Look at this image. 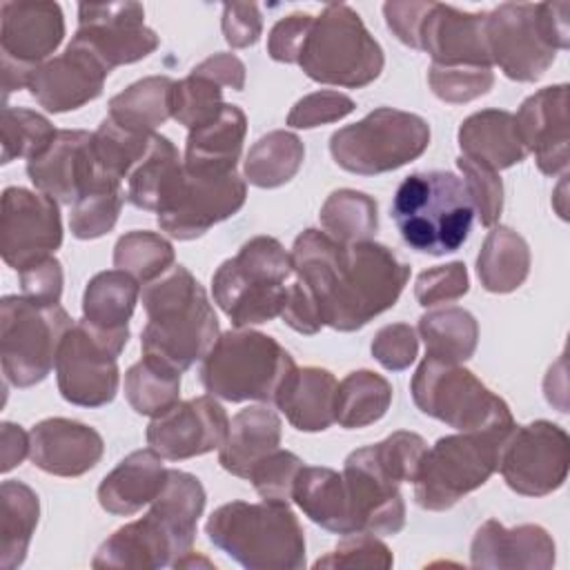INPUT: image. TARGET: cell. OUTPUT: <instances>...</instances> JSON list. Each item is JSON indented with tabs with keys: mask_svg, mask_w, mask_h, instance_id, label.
Instances as JSON below:
<instances>
[{
	"mask_svg": "<svg viewBox=\"0 0 570 570\" xmlns=\"http://www.w3.org/2000/svg\"><path fill=\"white\" fill-rule=\"evenodd\" d=\"M289 258L321 323L336 332H356L394 307L410 278V265L385 245L338 243L321 229L301 232Z\"/></svg>",
	"mask_w": 570,
	"mask_h": 570,
	"instance_id": "1",
	"label": "cell"
},
{
	"mask_svg": "<svg viewBox=\"0 0 570 570\" xmlns=\"http://www.w3.org/2000/svg\"><path fill=\"white\" fill-rule=\"evenodd\" d=\"M203 483L183 470H167L149 512L107 537L91 561L94 568H165L191 550L205 510Z\"/></svg>",
	"mask_w": 570,
	"mask_h": 570,
	"instance_id": "2",
	"label": "cell"
},
{
	"mask_svg": "<svg viewBox=\"0 0 570 570\" xmlns=\"http://www.w3.org/2000/svg\"><path fill=\"white\" fill-rule=\"evenodd\" d=\"M140 296L147 314L140 332L142 358L183 374L207 356L220 336L218 318L207 292L185 265H174L142 285Z\"/></svg>",
	"mask_w": 570,
	"mask_h": 570,
	"instance_id": "3",
	"label": "cell"
},
{
	"mask_svg": "<svg viewBox=\"0 0 570 570\" xmlns=\"http://www.w3.org/2000/svg\"><path fill=\"white\" fill-rule=\"evenodd\" d=\"M392 220L403 243L428 256L456 252L470 236L474 205L463 178L452 171H414L392 198Z\"/></svg>",
	"mask_w": 570,
	"mask_h": 570,
	"instance_id": "4",
	"label": "cell"
},
{
	"mask_svg": "<svg viewBox=\"0 0 570 570\" xmlns=\"http://www.w3.org/2000/svg\"><path fill=\"white\" fill-rule=\"evenodd\" d=\"M205 534L249 570H298L305 566V534L287 503H225L209 514Z\"/></svg>",
	"mask_w": 570,
	"mask_h": 570,
	"instance_id": "5",
	"label": "cell"
},
{
	"mask_svg": "<svg viewBox=\"0 0 570 570\" xmlns=\"http://www.w3.org/2000/svg\"><path fill=\"white\" fill-rule=\"evenodd\" d=\"M292 274V258L281 240L254 236L214 272L212 294L232 325L240 330L281 316L287 296L285 281Z\"/></svg>",
	"mask_w": 570,
	"mask_h": 570,
	"instance_id": "6",
	"label": "cell"
},
{
	"mask_svg": "<svg viewBox=\"0 0 570 570\" xmlns=\"http://www.w3.org/2000/svg\"><path fill=\"white\" fill-rule=\"evenodd\" d=\"M294 367L292 354L276 338L236 327L223 332L203 358L200 383L207 394L229 403H274Z\"/></svg>",
	"mask_w": 570,
	"mask_h": 570,
	"instance_id": "7",
	"label": "cell"
},
{
	"mask_svg": "<svg viewBox=\"0 0 570 570\" xmlns=\"http://www.w3.org/2000/svg\"><path fill=\"white\" fill-rule=\"evenodd\" d=\"M296 65L314 82L358 89L381 76L385 56L361 16L332 2L312 20Z\"/></svg>",
	"mask_w": 570,
	"mask_h": 570,
	"instance_id": "8",
	"label": "cell"
},
{
	"mask_svg": "<svg viewBox=\"0 0 570 570\" xmlns=\"http://www.w3.org/2000/svg\"><path fill=\"white\" fill-rule=\"evenodd\" d=\"M512 430H479L441 436L425 450L414 476V501L443 512L481 488L499 468L501 450Z\"/></svg>",
	"mask_w": 570,
	"mask_h": 570,
	"instance_id": "9",
	"label": "cell"
},
{
	"mask_svg": "<svg viewBox=\"0 0 570 570\" xmlns=\"http://www.w3.org/2000/svg\"><path fill=\"white\" fill-rule=\"evenodd\" d=\"M410 392L423 414L459 432L514 428L508 403L459 363L425 356L410 381Z\"/></svg>",
	"mask_w": 570,
	"mask_h": 570,
	"instance_id": "10",
	"label": "cell"
},
{
	"mask_svg": "<svg viewBox=\"0 0 570 570\" xmlns=\"http://www.w3.org/2000/svg\"><path fill=\"white\" fill-rule=\"evenodd\" d=\"M428 145L430 125L425 118L392 107H379L330 136V154L336 165L358 176L394 171L416 160Z\"/></svg>",
	"mask_w": 570,
	"mask_h": 570,
	"instance_id": "11",
	"label": "cell"
},
{
	"mask_svg": "<svg viewBox=\"0 0 570 570\" xmlns=\"http://www.w3.org/2000/svg\"><path fill=\"white\" fill-rule=\"evenodd\" d=\"M71 327L69 314L56 305H42L27 296L0 301V363L4 379L16 387L42 383Z\"/></svg>",
	"mask_w": 570,
	"mask_h": 570,
	"instance_id": "12",
	"label": "cell"
},
{
	"mask_svg": "<svg viewBox=\"0 0 570 570\" xmlns=\"http://www.w3.org/2000/svg\"><path fill=\"white\" fill-rule=\"evenodd\" d=\"M65 16L58 2H2L0 49H2V96L24 89L36 67L60 47Z\"/></svg>",
	"mask_w": 570,
	"mask_h": 570,
	"instance_id": "13",
	"label": "cell"
},
{
	"mask_svg": "<svg viewBox=\"0 0 570 570\" xmlns=\"http://www.w3.org/2000/svg\"><path fill=\"white\" fill-rule=\"evenodd\" d=\"M570 468L568 432L546 419L514 425L508 434L499 472L508 488L523 497H546L563 485Z\"/></svg>",
	"mask_w": 570,
	"mask_h": 570,
	"instance_id": "14",
	"label": "cell"
},
{
	"mask_svg": "<svg viewBox=\"0 0 570 570\" xmlns=\"http://www.w3.org/2000/svg\"><path fill=\"white\" fill-rule=\"evenodd\" d=\"M125 347L78 321L65 334L56 354L60 396L80 407H102L114 401L120 383L118 356Z\"/></svg>",
	"mask_w": 570,
	"mask_h": 570,
	"instance_id": "15",
	"label": "cell"
},
{
	"mask_svg": "<svg viewBox=\"0 0 570 570\" xmlns=\"http://www.w3.org/2000/svg\"><path fill=\"white\" fill-rule=\"evenodd\" d=\"M71 42L111 71L147 58L160 40L145 24V9L138 2H80Z\"/></svg>",
	"mask_w": 570,
	"mask_h": 570,
	"instance_id": "16",
	"label": "cell"
},
{
	"mask_svg": "<svg viewBox=\"0 0 570 570\" xmlns=\"http://www.w3.org/2000/svg\"><path fill=\"white\" fill-rule=\"evenodd\" d=\"M483 31L490 62L499 65L510 80L534 82L557 58L532 2L499 4L485 13Z\"/></svg>",
	"mask_w": 570,
	"mask_h": 570,
	"instance_id": "17",
	"label": "cell"
},
{
	"mask_svg": "<svg viewBox=\"0 0 570 570\" xmlns=\"http://www.w3.org/2000/svg\"><path fill=\"white\" fill-rule=\"evenodd\" d=\"M245 198L247 187L236 171L185 169L176 196L156 214L158 225L171 238L191 240L209 232L216 223L234 216L245 205Z\"/></svg>",
	"mask_w": 570,
	"mask_h": 570,
	"instance_id": "18",
	"label": "cell"
},
{
	"mask_svg": "<svg viewBox=\"0 0 570 570\" xmlns=\"http://www.w3.org/2000/svg\"><path fill=\"white\" fill-rule=\"evenodd\" d=\"M62 245V220L53 198L24 187L2 191L0 254L2 261L22 272L24 267L53 256Z\"/></svg>",
	"mask_w": 570,
	"mask_h": 570,
	"instance_id": "19",
	"label": "cell"
},
{
	"mask_svg": "<svg viewBox=\"0 0 570 570\" xmlns=\"http://www.w3.org/2000/svg\"><path fill=\"white\" fill-rule=\"evenodd\" d=\"M229 419L212 394L178 401L147 425V445L169 461L218 450L227 436Z\"/></svg>",
	"mask_w": 570,
	"mask_h": 570,
	"instance_id": "20",
	"label": "cell"
},
{
	"mask_svg": "<svg viewBox=\"0 0 570 570\" xmlns=\"http://www.w3.org/2000/svg\"><path fill=\"white\" fill-rule=\"evenodd\" d=\"M27 176L38 191L47 194L58 205H73L89 187L109 185L96 174L91 134L82 129H58L51 142L27 160Z\"/></svg>",
	"mask_w": 570,
	"mask_h": 570,
	"instance_id": "21",
	"label": "cell"
},
{
	"mask_svg": "<svg viewBox=\"0 0 570 570\" xmlns=\"http://www.w3.org/2000/svg\"><path fill=\"white\" fill-rule=\"evenodd\" d=\"M109 71L82 47L69 42L65 53L42 62L29 78V94L53 114L73 111L102 94Z\"/></svg>",
	"mask_w": 570,
	"mask_h": 570,
	"instance_id": "22",
	"label": "cell"
},
{
	"mask_svg": "<svg viewBox=\"0 0 570 570\" xmlns=\"http://www.w3.org/2000/svg\"><path fill=\"white\" fill-rule=\"evenodd\" d=\"M517 131L525 154H534L537 167L546 176L568 169V85H552L528 96L517 116Z\"/></svg>",
	"mask_w": 570,
	"mask_h": 570,
	"instance_id": "23",
	"label": "cell"
},
{
	"mask_svg": "<svg viewBox=\"0 0 570 570\" xmlns=\"http://www.w3.org/2000/svg\"><path fill=\"white\" fill-rule=\"evenodd\" d=\"M483 27L485 13L432 2L419 31V49L430 53L432 65L441 67H492Z\"/></svg>",
	"mask_w": 570,
	"mask_h": 570,
	"instance_id": "24",
	"label": "cell"
},
{
	"mask_svg": "<svg viewBox=\"0 0 570 570\" xmlns=\"http://www.w3.org/2000/svg\"><path fill=\"white\" fill-rule=\"evenodd\" d=\"M105 441L91 425L51 416L29 432L31 463L53 476H80L98 465Z\"/></svg>",
	"mask_w": 570,
	"mask_h": 570,
	"instance_id": "25",
	"label": "cell"
},
{
	"mask_svg": "<svg viewBox=\"0 0 570 570\" xmlns=\"http://www.w3.org/2000/svg\"><path fill=\"white\" fill-rule=\"evenodd\" d=\"M554 541L546 528L534 523L505 528L497 519H488L474 532L470 563L474 568L550 570L554 566Z\"/></svg>",
	"mask_w": 570,
	"mask_h": 570,
	"instance_id": "26",
	"label": "cell"
},
{
	"mask_svg": "<svg viewBox=\"0 0 570 570\" xmlns=\"http://www.w3.org/2000/svg\"><path fill=\"white\" fill-rule=\"evenodd\" d=\"M140 296V283L122 269H105L89 278L82 294V323L100 336L127 345L129 321Z\"/></svg>",
	"mask_w": 570,
	"mask_h": 570,
	"instance_id": "27",
	"label": "cell"
},
{
	"mask_svg": "<svg viewBox=\"0 0 570 570\" xmlns=\"http://www.w3.org/2000/svg\"><path fill=\"white\" fill-rule=\"evenodd\" d=\"M167 481L163 456L151 448L127 454L98 485V503L116 517H131L151 503Z\"/></svg>",
	"mask_w": 570,
	"mask_h": 570,
	"instance_id": "28",
	"label": "cell"
},
{
	"mask_svg": "<svg viewBox=\"0 0 570 570\" xmlns=\"http://www.w3.org/2000/svg\"><path fill=\"white\" fill-rule=\"evenodd\" d=\"M292 501L303 510V514L316 525L334 534H356V517L352 505V494L343 472L332 468L303 465L296 476Z\"/></svg>",
	"mask_w": 570,
	"mask_h": 570,
	"instance_id": "29",
	"label": "cell"
},
{
	"mask_svg": "<svg viewBox=\"0 0 570 570\" xmlns=\"http://www.w3.org/2000/svg\"><path fill=\"white\" fill-rule=\"evenodd\" d=\"M336 379L323 367H294L274 403L301 432H323L334 423Z\"/></svg>",
	"mask_w": 570,
	"mask_h": 570,
	"instance_id": "30",
	"label": "cell"
},
{
	"mask_svg": "<svg viewBox=\"0 0 570 570\" xmlns=\"http://www.w3.org/2000/svg\"><path fill=\"white\" fill-rule=\"evenodd\" d=\"M459 147L461 156L494 171L508 169L525 158L514 114L505 109H481L468 116L459 127Z\"/></svg>",
	"mask_w": 570,
	"mask_h": 570,
	"instance_id": "31",
	"label": "cell"
},
{
	"mask_svg": "<svg viewBox=\"0 0 570 570\" xmlns=\"http://www.w3.org/2000/svg\"><path fill=\"white\" fill-rule=\"evenodd\" d=\"M281 445V419L267 405H252L240 410L232 421L223 445L218 448V463L234 476L247 479L249 470Z\"/></svg>",
	"mask_w": 570,
	"mask_h": 570,
	"instance_id": "32",
	"label": "cell"
},
{
	"mask_svg": "<svg viewBox=\"0 0 570 570\" xmlns=\"http://www.w3.org/2000/svg\"><path fill=\"white\" fill-rule=\"evenodd\" d=\"M247 134V118L238 105H225L218 118L189 129L185 142V169L191 171H236Z\"/></svg>",
	"mask_w": 570,
	"mask_h": 570,
	"instance_id": "33",
	"label": "cell"
},
{
	"mask_svg": "<svg viewBox=\"0 0 570 570\" xmlns=\"http://www.w3.org/2000/svg\"><path fill=\"white\" fill-rule=\"evenodd\" d=\"M185 176L178 149L167 136L154 134L147 154L127 178V200L145 212L160 214L176 196Z\"/></svg>",
	"mask_w": 570,
	"mask_h": 570,
	"instance_id": "34",
	"label": "cell"
},
{
	"mask_svg": "<svg viewBox=\"0 0 570 570\" xmlns=\"http://www.w3.org/2000/svg\"><path fill=\"white\" fill-rule=\"evenodd\" d=\"M476 274L483 289L492 294H508L521 287L530 274V247L525 238L512 227H492L479 249Z\"/></svg>",
	"mask_w": 570,
	"mask_h": 570,
	"instance_id": "35",
	"label": "cell"
},
{
	"mask_svg": "<svg viewBox=\"0 0 570 570\" xmlns=\"http://www.w3.org/2000/svg\"><path fill=\"white\" fill-rule=\"evenodd\" d=\"M38 494L22 481L7 479L0 485V568L22 566L38 525Z\"/></svg>",
	"mask_w": 570,
	"mask_h": 570,
	"instance_id": "36",
	"label": "cell"
},
{
	"mask_svg": "<svg viewBox=\"0 0 570 570\" xmlns=\"http://www.w3.org/2000/svg\"><path fill=\"white\" fill-rule=\"evenodd\" d=\"M174 80L167 76H147L136 80L109 100V114L116 125L140 136H154L169 114V94Z\"/></svg>",
	"mask_w": 570,
	"mask_h": 570,
	"instance_id": "37",
	"label": "cell"
},
{
	"mask_svg": "<svg viewBox=\"0 0 570 570\" xmlns=\"http://www.w3.org/2000/svg\"><path fill=\"white\" fill-rule=\"evenodd\" d=\"M392 403V385L372 370L350 372L334 396V423L345 430H358L385 416Z\"/></svg>",
	"mask_w": 570,
	"mask_h": 570,
	"instance_id": "38",
	"label": "cell"
},
{
	"mask_svg": "<svg viewBox=\"0 0 570 570\" xmlns=\"http://www.w3.org/2000/svg\"><path fill=\"white\" fill-rule=\"evenodd\" d=\"M303 158L305 145L294 131H269L249 147L245 158V180L261 189L281 187L298 174Z\"/></svg>",
	"mask_w": 570,
	"mask_h": 570,
	"instance_id": "39",
	"label": "cell"
},
{
	"mask_svg": "<svg viewBox=\"0 0 570 570\" xmlns=\"http://www.w3.org/2000/svg\"><path fill=\"white\" fill-rule=\"evenodd\" d=\"M419 334L425 343V356L463 363L476 350L479 323L463 307H439L419 318Z\"/></svg>",
	"mask_w": 570,
	"mask_h": 570,
	"instance_id": "40",
	"label": "cell"
},
{
	"mask_svg": "<svg viewBox=\"0 0 570 570\" xmlns=\"http://www.w3.org/2000/svg\"><path fill=\"white\" fill-rule=\"evenodd\" d=\"M151 136H140L122 129L111 118H105L91 134V158L102 183L122 185L131 169L142 160Z\"/></svg>",
	"mask_w": 570,
	"mask_h": 570,
	"instance_id": "41",
	"label": "cell"
},
{
	"mask_svg": "<svg viewBox=\"0 0 570 570\" xmlns=\"http://www.w3.org/2000/svg\"><path fill=\"white\" fill-rule=\"evenodd\" d=\"M323 232L338 243L370 240L379 227V205L356 189L332 191L321 207Z\"/></svg>",
	"mask_w": 570,
	"mask_h": 570,
	"instance_id": "42",
	"label": "cell"
},
{
	"mask_svg": "<svg viewBox=\"0 0 570 570\" xmlns=\"http://www.w3.org/2000/svg\"><path fill=\"white\" fill-rule=\"evenodd\" d=\"M125 396L142 416H160L180 401V372L140 358L125 372Z\"/></svg>",
	"mask_w": 570,
	"mask_h": 570,
	"instance_id": "43",
	"label": "cell"
},
{
	"mask_svg": "<svg viewBox=\"0 0 570 570\" xmlns=\"http://www.w3.org/2000/svg\"><path fill=\"white\" fill-rule=\"evenodd\" d=\"M174 258L176 254L171 243L165 236L147 229L122 234L114 247L116 269L131 274L142 285L169 272L174 267Z\"/></svg>",
	"mask_w": 570,
	"mask_h": 570,
	"instance_id": "44",
	"label": "cell"
},
{
	"mask_svg": "<svg viewBox=\"0 0 570 570\" xmlns=\"http://www.w3.org/2000/svg\"><path fill=\"white\" fill-rule=\"evenodd\" d=\"M425 450L428 443L421 434L399 430L374 445L354 450L352 454L372 470H376L387 481L401 485L405 481H414Z\"/></svg>",
	"mask_w": 570,
	"mask_h": 570,
	"instance_id": "45",
	"label": "cell"
},
{
	"mask_svg": "<svg viewBox=\"0 0 570 570\" xmlns=\"http://www.w3.org/2000/svg\"><path fill=\"white\" fill-rule=\"evenodd\" d=\"M58 129L38 111L24 107H2L0 116V136H2V156L0 163L7 165L16 158H33L42 151Z\"/></svg>",
	"mask_w": 570,
	"mask_h": 570,
	"instance_id": "46",
	"label": "cell"
},
{
	"mask_svg": "<svg viewBox=\"0 0 570 570\" xmlns=\"http://www.w3.org/2000/svg\"><path fill=\"white\" fill-rule=\"evenodd\" d=\"M223 89L214 80L191 73L183 80H174L169 94V114L178 125L187 129L203 127L218 118L223 111Z\"/></svg>",
	"mask_w": 570,
	"mask_h": 570,
	"instance_id": "47",
	"label": "cell"
},
{
	"mask_svg": "<svg viewBox=\"0 0 570 570\" xmlns=\"http://www.w3.org/2000/svg\"><path fill=\"white\" fill-rule=\"evenodd\" d=\"M122 200H125L122 187H114V185L89 187L71 205V216H69L71 234L80 240L105 236L107 232L114 229L118 214L122 209Z\"/></svg>",
	"mask_w": 570,
	"mask_h": 570,
	"instance_id": "48",
	"label": "cell"
},
{
	"mask_svg": "<svg viewBox=\"0 0 570 570\" xmlns=\"http://www.w3.org/2000/svg\"><path fill=\"white\" fill-rule=\"evenodd\" d=\"M428 82L439 100L450 105H461L479 96H485L494 85V73H492V67L432 65L428 69Z\"/></svg>",
	"mask_w": 570,
	"mask_h": 570,
	"instance_id": "49",
	"label": "cell"
},
{
	"mask_svg": "<svg viewBox=\"0 0 570 570\" xmlns=\"http://www.w3.org/2000/svg\"><path fill=\"white\" fill-rule=\"evenodd\" d=\"M303 461L289 450H274L263 456L247 474V481L254 485L263 501L287 503L292 501L294 483L298 472L303 470Z\"/></svg>",
	"mask_w": 570,
	"mask_h": 570,
	"instance_id": "50",
	"label": "cell"
},
{
	"mask_svg": "<svg viewBox=\"0 0 570 570\" xmlns=\"http://www.w3.org/2000/svg\"><path fill=\"white\" fill-rule=\"evenodd\" d=\"M456 167L463 174V183L468 187L474 214L479 216L481 225L494 227L503 209V183L499 178V171L465 156L456 158Z\"/></svg>",
	"mask_w": 570,
	"mask_h": 570,
	"instance_id": "51",
	"label": "cell"
},
{
	"mask_svg": "<svg viewBox=\"0 0 570 570\" xmlns=\"http://www.w3.org/2000/svg\"><path fill=\"white\" fill-rule=\"evenodd\" d=\"M390 548L372 532L345 534V539L325 557L314 561V568H392Z\"/></svg>",
	"mask_w": 570,
	"mask_h": 570,
	"instance_id": "52",
	"label": "cell"
},
{
	"mask_svg": "<svg viewBox=\"0 0 570 570\" xmlns=\"http://www.w3.org/2000/svg\"><path fill=\"white\" fill-rule=\"evenodd\" d=\"M468 289H470V278L461 261L430 267L421 272L414 283V296L423 307L452 303L463 294H468Z\"/></svg>",
	"mask_w": 570,
	"mask_h": 570,
	"instance_id": "53",
	"label": "cell"
},
{
	"mask_svg": "<svg viewBox=\"0 0 570 570\" xmlns=\"http://www.w3.org/2000/svg\"><path fill=\"white\" fill-rule=\"evenodd\" d=\"M354 109L356 105L347 94L321 89L294 102V107L287 114V125L294 129H312L318 125L336 122L350 116Z\"/></svg>",
	"mask_w": 570,
	"mask_h": 570,
	"instance_id": "54",
	"label": "cell"
},
{
	"mask_svg": "<svg viewBox=\"0 0 570 570\" xmlns=\"http://www.w3.org/2000/svg\"><path fill=\"white\" fill-rule=\"evenodd\" d=\"M372 356L390 372L410 367L419 352V338L412 325L392 323L381 327L372 338Z\"/></svg>",
	"mask_w": 570,
	"mask_h": 570,
	"instance_id": "55",
	"label": "cell"
},
{
	"mask_svg": "<svg viewBox=\"0 0 570 570\" xmlns=\"http://www.w3.org/2000/svg\"><path fill=\"white\" fill-rule=\"evenodd\" d=\"M20 274V287L22 296L42 303V305H56L62 296V265L56 256H47L29 267H24Z\"/></svg>",
	"mask_w": 570,
	"mask_h": 570,
	"instance_id": "56",
	"label": "cell"
},
{
	"mask_svg": "<svg viewBox=\"0 0 570 570\" xmlns=\"http://www.w3.org/2000/svg\"><path fill=\"white\" fill-rule=\"evenodd\" d=\"M314 16L309 13H292L287 18H281L269 36H267V53L276 62H298L303 42L309 33Z\"/></svg>",
	"mask_w": 570,
	"mask_h": 570,
	"instance_id": "57",
	"label": "cell"
},
{
	"mask_svg": "<svg viewBox=\"0 0 570 570\" xmlns=\"http://www.w3.org/2000/svg\"><path fill=\"white\" fill-rule=\"evenodd\" d=\"M223 36L229 47L245 49L258 42L263 31L261 11L254 2H227L223 4Z\"/></svg>",
	"mask_w": 570,
	"mask_h": 570,
	"instance_id": "58",
	"label": "cell"
},
{
	"mask_svg": "<svg viewBox=\"0 0 570 570\" xmlns=\"http://www.w3.org/2000/svg\"><path fill=\"white\" fill-rule=\"evenodd\" d=\"M432 2H414V0H405V2H385L383 4V16L385 22L390 27V31L407 47L419 49V31L423 24V18L428 13Z\"/></svg>",
	"mask_w": 570,
	"mask_h": 570,
	"instance_id": "59",
	"label": "cell"
},
{
	"mask_svg": "<svg viewBox=\"0 0 570 570\" xmlns=\"http://www.w3.org/2000/svg\"><path fill=\"white\" fill-rule=\"evenodd\" d=\"M281 318L285 321V325H289L298 334H316L323 327L312 296L296 278L287 285V296H285Z\"/></svg>",
	"mask_w": 570,
	"mask_h": 570,
	"instance_id": "60",
	"label": "cell"
},
{
	"mask_svg": "<svg viewBox=\"0 0 570 570\" xmlns=\"http://www.w3.org/2000/svg\"><path fill=\"white\" fill-rule=\"evenodd\" d=\"M191 73L205 76L209 80H214L220 87H229L234 91H243L245 87V65L240 58H236L234 53H214L209 58H205L203 62H198Z\"/></svg>",
	"mask_w": 570,
	"mask_h": 570,
	"instance_id": "61",
	"label": "cell"
},
{
	"mask_svg": "<svg viewBox=\"0 0 570 570\" xmlns=\"http://www.w3.org/2000/svg\"><path fill=\"white\" fill-rule=\"evenodd\" d=\"M539 20L543 27V33L548 36L550 45L559 49H568L570 45V24H568V13L570 4L568 2H537Z\"/></svg>",
	"mask_w": 570,
	"mask_h": 570,
	"instance_id": "62",
	"label": "cell"
},
{
	"mask_svg": "<svg viewBox=\"0 0 570 570\" xmlns=\"http://www.w3.org/2000/svg\"><path fill=\"white\" fill-rule=\"evenodd\" d=\"M29 454V434L11 423L4 421L0 425V470L9 472L16 465L22 463V459Z\"/></svg>",
	"mask_w": 570,
	"mask_h": 570,
	"instance_id": "63",
	"label": "cell"
},
{
	"mask_svg": "<svg viewBox=\"0 0 570 570\" xmlns=\"http://www.w3.org/2000/svg\"><path fill=\"white\" fill-rule=\"evenodd\" d=\"M191 566H205V568H214V563L209 561V559H205V557H200V554H194L191 550L189 552H185L176 563H174V568H191Z\"/></svg>",
	"mask_w": 570,
	"mask_h": 570,
	"instance_id": "64",
	"label": "cell"
}]
</instances>
